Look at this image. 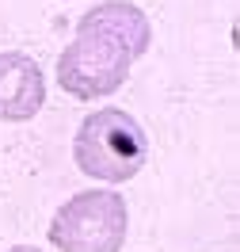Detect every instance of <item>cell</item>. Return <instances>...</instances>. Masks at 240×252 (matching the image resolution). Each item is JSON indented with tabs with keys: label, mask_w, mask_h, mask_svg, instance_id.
Segmentation results:
<instances>
[{
	"label": "cell",
	"mask_w": 240,
	"mask_h": 252,
	"mask_svg": "<svg viewBox=\"0 0 240 252\" xmlns=\"http://www.w3.org/2000/svg\"><path fill=\"white\" fill-rule=\"evenodd\" d=\"M149 160L141 123L122 107H96L73 138V164L96 184H130Z\"/></svg>",
	"instance_id": "cell-1"
},
{
	"label": "cell",
	"mask_w": 240,
	"mask_h": 252,
	"mask_svg": "<svg viewBox=\"0 0 240 252\" xmlns=\"http://www.w3.org/2000/svg\"><path fill=\"white\" fill-rule=\"evenodd\" d=\"M130 233L126 195L114 188H88L69 195L50 218V245L57 252H122Z\"/></svg>",
	"instance_id": "cell-2"
},
{
	"label": "cell",
	"mask_w": 240,
	"mask_h": 252,
	"mask_svg": "<svg viewBox=\"0 0 240 252\" xmlns=\"http://www.w3.org/2000/svg\"><path fill=\"white\" fill-rule=\"evenodd\" d=\"M130 65L133 58L118 42L103 34H77L57 58V84L65 95H73L80 103H96L126 84Z\"/></svg>",
	"instance_id": "cell-3"
},
{
	"label": "cell",
	"mask_w": 240,
	"mask_h": 252,
	"mask_svg": "<svg viewBox=\"0 0 240 252\" xmlns=\"http://www.w3.org/2000/svg\"><path fill=\"white\" fill-rule=\"evenodd\" d=\"M46 103V77L31 54H0V123H31Z\"/></svg>",
	"instance_id": "cell-4"
},
{
	"label": "cell",
	"mask_w": 240,
	"mask_h": 252,
	"mask_svg": "<svg viewBox=\"0 0 240 252\" xmlns=\"http://www.w3.org/2000/svg\"><path fill=\"white\" fill-rule=\"evenodd\" d=\"M77 34H103V38L118 42L133 62L141 54H149V46H153L149 16H145L137 4H130V0H103V4H96L92 12L80 16Z\"/></svg>",
	"instance_id": "cell-5"
},
{
	"label": "cell",
	"mask_w": 240,
	"mask_h": 252,
	"mask_svg": "<svg viewBox=\"0 0 240 252\" xmlns=\"http://www.w3.org/2000/svg\"><path fill=\"white\" fill-rule=\"evenodd\" d=\"M4 252H42V249H34V245H12V249H4Z\"/></svg>",
	"instance_id": "cell-6"
}]
</instances>
